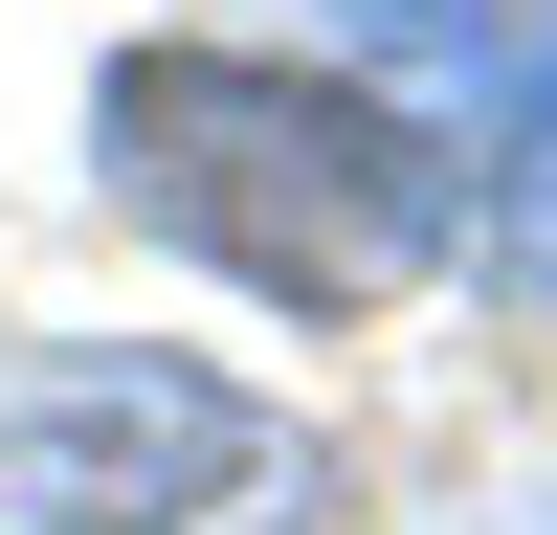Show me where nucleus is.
I'll return each instance as SVG.
<instances>
[{"instance_id": "f03ea898", "label": "nucleus", "mask_w": 557, "mask_h": 535, "mask_svg": "<svg viewBox=\"0 0 557 535\" xmlns=\"http://www.w3.org/2000/svg\"><path fill=\"white\" fill-rule=\"evenodd\" d=\"M335 446L201 335H0V535H312Z\"/></svg>"}, {"instance_id": "7ed1b4c3", "label": "nucleus", "mask_w": 557, "mask_h": 535, "mask_svg": "<svg viewBox=\"0 0 557 535\" xmlns=\"http://www.w3.org/2000/svg\"><path fill=\"white\" fill-rule=\"evenodd\" d=\"M335 45L424 112L491 290H557V0H335Z\"/></svg>"}, {"instance_id": "f257e3e1", "label": "nucleus", "mask_w": 557, "mask_h": 535, "mask_svg": "<svg viewBox=\"0 0 557 535\" xmlns=\"http://www.w3.org/2000/svg\"><path fill=\"white\" fill-rule=\"evenodd\" d=\"M89 201L134 246L223 268L290 335H357L424 268H469V201H446L424 112H401L357 45H246V23H134L89 67Z\"/></svg>"}]
</instances>
